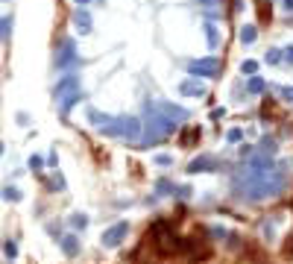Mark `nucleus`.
Returning <instances> with one entry per match:
<instances>
[{"instance_id": "obj_1", "label": "nucleus", "mask_w": 293, "mask_h": 264, "mask_svg": "<svg viewBox=\"0 0 293 264\" xmlns=\"http://www.w3.org/2000/svg\"><path fill=\"white\" fill-rule=\"evenodd\" d=\"M188 70L193 76H200V79H211V76L220 73V62L217 59H190Z\"/></svg>"}, {"instance_id": "obj_2", "label": "nucleus", "mask_w": 293, "mask_h": 264, "mask_svg": "<svg viewBox=\"0 0 293 264\" xmlns=\"http://www.w3.org/2000/svg\"><path fill=\"white\" fill-rule=\"evenodd\" d=\"M129 235V223L126 220H121V223H115V226H109L103 232V244L106 246H118V244H123V238Z\"/></svg>"}, {"instance_id": "obj_3", "label": "nucleus", "mask_w": 293, "mask_h": 264, "mask_svg": "<svg viewBox=\"0 0 293 264\" xmlns=\"http://www.w3.org/2000/svg\"><path fill=\"white\" fill-rule=\"evenodd\" d=\"M56 65H59V68L76 65V44H73V38H65V41H62V50L56 56Z\"/></svg>"}, {"instance_id": "obj_4", "label": "nucleus", "mask_w": 293, "mask_h": 264, "mask_svg": "<svg viewBox=\"0 0 293 264\" xmlns=\"http://www.w3.org/2000/svg\"><path fill=\"white\" fill-rule=\"evenodd\" d=\"M141 132H144V126H141L138 118H123V123H121V138H126V141H138V138H141Z\"/></svg>"}, {"instance_id": "obj_5", "label": "nucleus", "mask_w": 293, "mask_h": 264, "mask_svg": "<svg viewBox=\"0 0 293 264\" xmlns=\"http://www.w3.org/2000/svg\"><path fill=\"white\" fill-rule=\"evenodd\" d=\"M203 170H217V158H211V156H200V158H193L188 164V173H203Z\"/></svg>"}, {"instance_id": "obj_6", "label": "nucleus", "mask_w": 293, "mask_h": 264, "mask_svg": "<svg viewBox=\"0 0 293 264\" xmlns=\"http://www.w3.org/2000/svg\"><path fill=\"white\" fill-rule=\"evenodd\" d=\"M179 94H185V97H203V94H206V85H203L200 79H185V82L179 85Z\"/></svg>"}, {"instance_id": "obj_7", "label": "nucleus", "mask_w": 293, "mask_h": 264, "mask_svg": "<svg viewBox=\"0 0 293 264\" xmlns=\"http://www.w3.org/2000/svg\"><path fill=\"white\" fill-rule=\"evenodd\" d=\"M153 109L164 112V115H167V118H173V121H188V109H179V106H164V103H153Z\"/></svg>"}, {"instance_id": "obj_8", "label": "nucleus", "mask_w": 293, "mask_h": 264, "mask_svg": "<svg viewBox=\"0 0 293 264\" xmlns=\"http://www.w3.org/2000/svg\"><path fill=\"white\" fill-rule=\"evenodd\" d=\"M73 27L82 35L91 33V15H88V9H76V12H73Z\"/></svg>"}, {"instance_id": "obj_9", "label": "nucleus", "mask_w": 293, "mask_h": 264, "mask_svg": "<svg viewBox=\"0 0 293 264\" xmlns=\"http://www.w3.org/2000/svg\"><path fill=\"white\" fill-rule=\"evenodd\" d=\"M73 91H79V82H76V76H65V79L56 85V97L62 100V97H68V94H73Z\"/></svg>"}, {"instance_id": "obj_10", "label": "nucleus", "mask_w": 293, "mask_h": 264, "mask_svg": "<svg viewBox=\"0 0 293 264\" xmlns=\"http://www.w3.org/2000/svg\"><path fill=\"white\" fill-rule=\"evenodd\" d=\"M79 100H82V91H73V94H68V97H62V106H59V112H62V115H68L70 109L79 103Z\"/></svg>"}, {"instance_id": "obj_11", "label": "nucleus", "mask_w": 293, "mask_h": 264, "mask_svg": "<svg viewBox=\"0 0 293 264\" xmlns=\"http://www.w3.org/2000/svg\"><path fill=\"white\" fill-rule=\"evenodd\" d=\"M255 38H258V30H255L252 24H249V27H243V30H241V41H243V44H252Z\"/></svg>"}, {"instance_id": "obj_12", "label": "nucleus", "mask_w": 293, "mask_h": 264, "mask_svg": "<svg viewBox=\"0 0 293 264\" xmlns=\"http://www.w3.org/2000/svg\"><path fill=\"white\" fill-rule=\"evenodd\" d=\"M249 94H261V91H264V79H261V76H255V73H252V79H249Z\"/></svg>"}, {"instance_id": "obj_13", "label": "nucleus", "mask_w": 293, "mask_h": 264, "mask_svg": "<svg viewBox=\"0 0 293 264\" xmlns=\"http://www.w3.org/2000/svg\"><path fill=\"white\" fill-rule=\"evenodd\" d=\"M70 223H73V229H85L88 226V217H85V214H73V217H70Z\"/></svg>"}, {"instance_id": "obj_14", "label": "nucleus", "mask_w": 293, "mask_h": 264, "mask_svg": "<svg viewBox=\"0 0 293 264\" xmlns=\"http://www.w3.org/2000/svg\"><path fill=\"white\" fill-rule=\"evenodd\" d=\"M62 249H65L68 255H76V241H73V238H65V241H62Z\"/></svg>"}, {"instance_id": "obj_15", "label": "nucleus", "mask_w": 293, "mask_h": 264, "mask_svg": "<svg viewBox=\"0 0 293 264\" xmlns=\"http://www.w3.org/2000/svg\"><path fill=\"white\" fill-rule=\"evenodd\" d=\"M206 33H208V44H211V47H217V30H214V27L208 24V27H206Z\"/></svg>"}, {"instance_id": "obj_16", "label": "nucleus", "mask_w": 293, "mask_h": 264, "mask_svg": "<svg viewBox=\"0 0 293 264\" xmlns=\"http://www.w3.org/2000/svg\"><path fill=\"white\" fill-rule=\"evenodd\" d=\"M241 70H243V73H255V70H258V62H252V59H249V62H243V65H241Z\"/></svg>"}, {"instance_id": "obj_17", "label": "nucleus", "mask_w": 293, "mask_h": 264, "mask_svg": "<svg viewBox=\"0 0 293 264\" xmlns=\"http://www.w3.org/2000/svg\"><path fill=\"white\" fill-rule=\"evenodd\" d=\"M267 62H270V65H278V62H281V50H270L267 53Z\"/></svg>"}, {"instance_id": "obj_18", "label": "nucleus", "mask_w": 293, "mask_h": 264, "mask_svg": "<svg viewBox=\"0 0 293 264\" xmlns=\"http://www.w3.org/2000/svg\"><path fill=\"white\" fill-rule=\"evenodd\" d=\"M9 33H12V18L3 15V38H9Z\"/></svg>"}, {"instance_id": "obj_19", "label": "nucleus", "mask_w": 293, "mask_h": 264, "mask_svg": "<svg viewBox=\"0 0 293 264\" xmlns=\"http://www.w3.org/2000/svg\"><path fill=\"white\" fill-rule=\"evenodd\" d=\"M278 94H281V97H284V100H287V103H293V88H290V85L278 88Z\"/></svg>"}, {"instance_id": "obj_20", "label": "nucleus", "mask_w": 293, "mask_h": 264, "mask_svg": "<svg viewBox=\"0 0 293 264\" xmlns=\"http://www.w3.org/2000/svg\"><path fill=\"white\" fill-rule=\"evenodd\" d=\"M226 138H229V141H241L243 132H241V129H229V135H226Z\"/></svg>"}, {"instance_id": "obj_21", "label": "nucleus", "mask_w": 293, "mask_h": 264, "mask_svg": "<svg viewBox=\"0 0 293 264\" xmlns=\"http://www.w3.org/2000/svg\"><path fill=\"white\" fill-rule=\"evenodd\" d=\"M6 255H12V258L18 255V246H15V241H6Z\"/></svg>"}, {"instance_id": "obj_22", "label": "nucleus", "mask_w": 293, "mask_h": 264, "mask_svg": "<svg viewBox=\"0 0 293 264\" xmlns=\"http://www.w3.org/2000/svg\"><path fill=\"white\" fill-rule=\"evenodd\" d=\"M6 200H21V194H18V188H6Z\"/></svg>"}, {"instance_id": "obj_23", "label": "nucleus", "mask_w": 293, "mask_h": 264, "mask_svg": "<svg viewBox=\"0 0 293 264\" xmlns=\"http://www.w3.org/2000/svg\"><path fill=\"white\" fill-rule=\"evenodd\" d=\"M173 158L170 156H155V164H161V167H164V164H170Z\"/></svg>"}, {"instance_id": "obj_24", "label": "nucleus", "mask_w": 293, "mask_h": 264, "mask_svg": "<svg viewBox=\"0 0 293 264\" xmlns=\"http://www.w3.org/2000/svg\"><path fill=\"white\" fill-rule=\"evenodd\" d=\"M30 167H33V170H38V167H41V158L33 156V158H30Z\"/></svg>"}, {"instance_id": "obj_25", "label": "nucleus", "mask_w": 293, "mask_h": 264, "mask_svg": "<svg viewBox=\"0 0 293 264\" xmlns=\"http://www.w3.org/2000/svg\"><path fill=\"white\" fill-rule=\"evenodd\" d=\"M284 59H287V62L293 65V47H287V50H284Z\"/></svg>"}, {"instance_id": "obj_26", "label": "nucleus", "mask_w": 293, "mask_h": 264, "mask_svg": "<svg viewBox=\"0 0 293 264\" xmlns=\"http://www.w3.org/2000/svg\"><path fill=\"white\" fill-rule=\"evenodd\" d=\"M284 9H287V12H293V0H284Z\"/></svg>"}, {"instance_id": "obj_27", "label": "nucleus", "mask_w": 293, "mask_h": 264, "mask_svg": "<svg viewBox=\"0 0 293 264\" xmlns=\"http://www.w3.org/2000/svg\"><path fill=\"white\" fill-rule=\"evenodd\" d=\"M200 3H203V6H214V3H217V0H200Z\"/></svg>"}, {"instance_id": "obj_28", "label": "nucleus", "mask_w": 293, "mask_h": 264, "mask_svg": "<svg viewBox=\"0 0 293 264\" xmlns=\"http://www.w3.org/2000/svg\"><path fill=\"white\" fill-rule=\"evenodd\" d=\"M76 3H79V6H85V3H88V0H76Z\"/></svg>"}]
</instances>
